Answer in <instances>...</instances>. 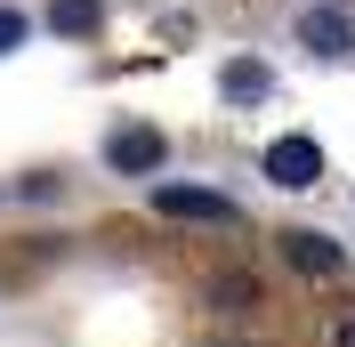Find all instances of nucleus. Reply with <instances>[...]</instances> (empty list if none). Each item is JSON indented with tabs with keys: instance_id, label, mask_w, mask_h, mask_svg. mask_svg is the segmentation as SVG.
Here are the masks:
<instances>
[{
	"instance_id": "obj_9",
	"label": "nucleus",
	"mask_w": 355,
	"mask_h": 347,
	"mask_svg": "<svg viewBox=\"0 0 355 347\" xmlns=\"http://www.w3.org/2000/svg\"><path fill=\"white\" fill-rule=\"evenodd\" d=\"M331 347H355V315H347V323H339V331H331Z\"/></svg>"
},
{
	"instance_id": "obj_8",
	"label": "nucleus",
	"mask_w": 355,
	"mask_h": 347,
	"mask_svg": "<svg viewBox=\"0 0 355 347\" xmlns=\"http://www.w3.org/2000/svg\"><path fill=\"white\" fill-rule=\"evenodd\" d=\"M17 41H24V17H17V8H0V57H8Z\"/></svg>"
},
{
	"instance_id": "obj_4",
	"label": "nucleus",
	"mask_w": 355,
	"mask_h": 347,
	"mask_svg": "<svg viewBox=\"0 0 355 347\" xmlns=\"http://www.w3.org/2000/svg\"><path fill=\"white\" fill-rule=\"evenodd\" d=\"M283 259L299 266V275H323V282H331L339 266H347V251H339L331 235H315V226H291V235H283Z\"/></svg>"
},
{
	"instance_id": "obj_3",
	"label": "nucleus",
	"mask_w": 355,
	"mask_h": 347,
	"mask_svg": "<svg viewBox=\"0 0 355 347\" xmlns=\"http://www.w3.org/2000/svg\"><path fill=\"white\" fill-rule=\"evenodd\" d=\"M162 153H170V146H162V130H146V121H130V130H113V137H105V162H113L121 178H154V170H162Z\"/></svg>"
},
{
	"instance_id": "obj_7",
	"label": "nucleus",
	"mask_w": 355,
	"mask_h": 347,
	"mask_svg": "<svg viewBox=\"0 0 355 347\" xmlns=\"http://www.w3.org/2000/svg\"><path fill=\"white\" fill-rule=\"evenodd\" d=\"M49 24H57L65 41H89V33H97V0H57V8H49Z\"/></svg>"
},
{
	"instance_id": "obj_2",
	"label": "nucleus",
	"mask_w": 355,
	"mask_h": 347,
	"mask_svg": "<svg viewBox=\"0 0 355 347\" xmlns=\"http://www.w3.org/2000/svg\"><path fill=\"white\" fill-rule=\"evenodd\" d=\"M154 210L162 218H194V226H234V202L226 194H210V186H154Z\"/></svg>"
},
{
	"instance_id": "obj_5",
	"label": "nucleus",
	"mask_w": 355,
	"mask_h": 347,
	"mask_svg": "<svg viewBox=\"0 0 355 347\" xmlns=\"http://www.w3.org/2000/svg\"><path fill=\"white\" fill-rule=\"evenodd\" d=\"M299 41H307L315 57H347L355 33H347V17H331V8H307V17H299Z\"/></svg>"
},
{
	"instance_id": "obj_1",
	"label": "nucleus",
	"mask_w": 355,
	"mask_h": 347,
	"mask_svg": "<svg viewBox=\"0 0 355 347\" xmlns=\"http://www.w3.org/2000/svg\"><path fill=\"white\" fill-rule=\"evenodd\" d=\"M259 170L275 178L283 194H307L315 178H323V146H315V137H299V130H291V137H275V146L259 153Z\"/></svg>"
},
{
	"instance_id": "obj_6",
	"label": "nucleus",
	"mask_w": 355,
	"mask_h": 347,
	"mask_svg": "<svg viewBox=\"0 0 355 347\" xmlns=\"http://www.w3.org/2000/svg\"><path fill=\"white\" fill-rule=\"evenodd\" d=\"M218 89L234 97V105H259L266 89H275V73H266V65H250V57H243V65H226V73H218Z\"/></svg>"
}]
</instances>
